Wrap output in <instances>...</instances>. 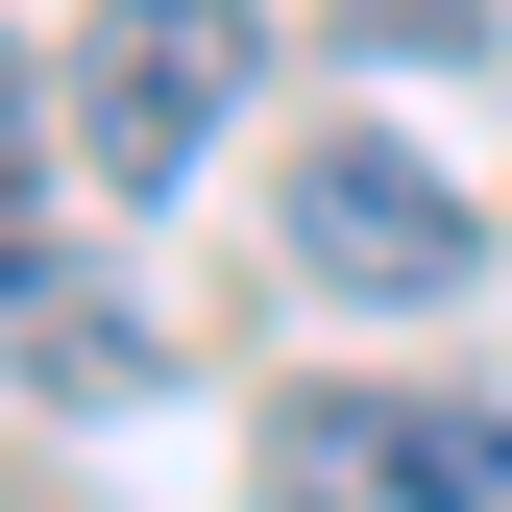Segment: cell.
Here are the masks:
<instances>
[{"label":"cell","mask_w":512,"mask_h":512,"mask_svg":"<svg viewBox=\"0 0 512 512\" xmlns=\"http://www.w3.org/2000/svg\"><path fill=\"white\" fill-rule=\"evenodd\" d=\"M293 269L342 293V317H439V293L488 269V220L439 196L415 147H342V122H317V147H293Z\"/></svg>","instance_id":"obj_2"},{"label":"cell","mask_w":512,"mask_h":512,"mask_svg":"<svg viewBox=\"0 0 512 512\" xmlns=\"http://www.w3.org/2000/svg\"><path fill=\"white\" fill-rule=\"evenodd\" d=\"M0 366H25V391H74V415H147V391H171L147 293H98V269H25V244H0Z\"/></svg>","instance_id":"obj_3"},{"label":"cell","mask_w":512,"mask_h":512,"mask_svg":"<svg viewBox=\"0 0 512 512\" xmlns=\"http://www.w3.org/2000/svg\"><path fill=\"white\" fill-rule=\"evenodd\" d=\"M0 244H25V49H0Z\"/></svg>","instance_id":"obj_6"},{"label":"cell","mask_w":512,"mask_h":512,"mask_svg":"<svg viewBox=\"0 0 512 512\" xmlns=\"http://www.w3.org/2000/svg\"><path fill=\"white\" fill-rule=\"evenodd\" d=\"M415 488V391H293L269 415V512H391Z\"/></svg>","instance_id":"obj_4"},{"label":"cell","mask_w":512,"mask_h":512,"mask_svg":"<svg viewBox=\"0 0 512 512\" xmlns=\"http://www.w3.org/2000/svg\"><path fill=\"white\" fill-rule=\"evenodd\" d=\"M244 49H269L244 0H98V25H74V171H98V196H171V171L220 147Z\"/></svg>","instance_id":"obj_1"},{"label":"cell","mask_w":512,"mask_h":512,"mask_svg":"<svg viewBox=\"0 0 512 512\" xmlns=\"http://www.w3.org/2000/svg\"><path fill=\"white\" fill-rule=\"evenodd\" d=\"M415 512H512V415H464V391H415Z\"/></svg>","instance_id":"obj_5"}]
</instances>
